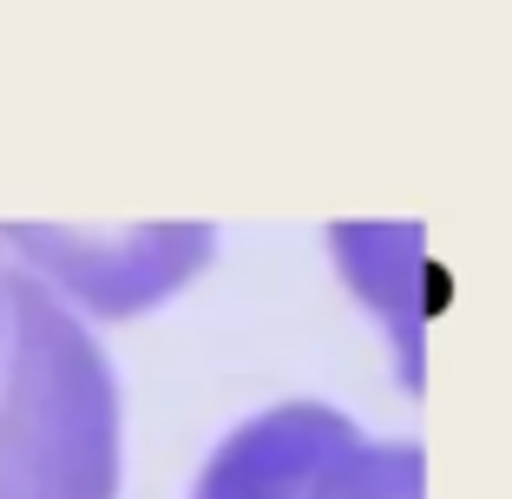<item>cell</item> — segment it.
Returning <instances> with one entry per match:
<instances>
[{"instance_id": "obj_2", "label": "cell", "mask_w": 512, "mask_h": 499, "mask_svg": "<svg viewBox=\"0 0 512 499\" xmlns=\"http://www.w3.org/2000/svg\"><path fill=\"white\" fill-rule=\"evenodd\" d=\"M191 499H427V454L362 434L329 401H276L217 440Z\"/></svg>"}, {"instance_id": "obj_5", "label": "cell", "mask_w": 512, "mask_h": 499, "mask_svg": "<svg viewBox=\"0 0 512 499\" xmlns=\"http://www.w3.org/2000/svg\"><path fill=\"white\" fill-rule=\"evenodd\" d=\"M7 316H14V257L0 250V355H7Z\"/></svg>"}, {"instance_id": "obj_1", "label": "cell", "mask_w": 512, "mask_h": 499, "mask_svg": "<svg viewBox=\"0 0 512 499\" xmlns=\"http://www.w3.org/2000/svg\"><path fill=\"white\" fill-rule=\"evenodd\" d=\"M119 375L86 316L14 263L0 355V499H119Z\"/></svg>"}, {"instance_id": "obj_3", "label": "cell", "mask_w": 512, "mask_h": 499, "mask_svg": "<svg viewBox=\"0 0 512 499\" xmlns=\"http://www.w3.org/2000/svg\"><path fill=\"white\" fill-rule=\"evenodd\" d=\"M0 250L40 276L73 316L125 322L171 303L191 276L211 270V224H0Z\"/></svg>"}, {"instance_id": "obj_4", "label": "cell", "mask_w": 512, "mask_h": 499, "mask_svg": "<svg viewBox=\"0 0 512 499\" xmlns=\"http://www.w3.org/2000/svg\"><path fill=\"white\" fill-rule=\"evenodd\" d=\"M329 243L348 289L388 322L401 381L421 388V276H434L421 250V224H335Z\"/></svg>"}]
</instances>
